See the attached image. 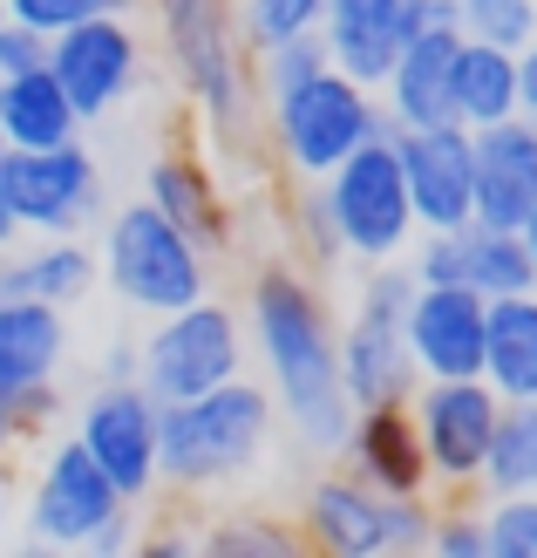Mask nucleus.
Instances as JSON below:
<instances>
[{
    "label": "nucleus",
    "instance_id": "f257e3e1",
    "mask_svg": "<svg viewBox=\"0 0 537 558\" xmlns=\"http://www.w3.org/2000/svg\"><path fill=\"white\" fill-rule=\"evenodd\" d=\"M239 320H245V341L259 348L272 409L293 423L306 450L333 457L354 402L341 388V361H333V306L314 287V272L293 259H259Z\"/></svg>",
    "mask_w": 537,
    "mask_h": 558
},
{
    "label": "nucleus",
    "instance_id": "f03ea898",
    "mask_svg": "<svg viewBox=\"0 0 537 558\" xmlns=\"http://www.w3.org/2000/svg\"><path fill=\"white\" fill-rule=\"evenodd\" d=\"M279 409L266 381L232 375L184 402H157V484L171 490H224L266 457Z\"/></svg>",
    "mask_w": 537,
    "mask_h": 558
},
{
    "label": "nucleus",
    "instance_id": "7ed1b4c3",
    "mask_svg": "<svg viewBox=\"0 0 537 558\" xmlns=\"http://www.w3.org/2000/svg\"><path fill=\"white\" fill-rule=\"evenodd\" d=\"M157 14V48L178 89L205 109V123L239 144L252 109H259V75H252V48L239 35V0H144Z\"/></svg>",
    "mask_w": 537,
    "mask_h": 558
},
{
    "label": "nucleus",
    "instance_id": "20e7f679",
    "mask_svg": "<svg viewBox=\"0 0 537 558\" xmlns=\"http://www.w3.org/2000/svg\"><path fill=\"white\" fill-rule=\"evenodd\" d=\"M266 136H272V157L286 178H327L347 150H361L367 136H381V96L367 82L341 75V69H314L286 82V89H266Z\"/></svg>",
    "mask_w": 537,
    "mask_h": 558
},
{
    "label": "nucleus",
    "instance_id": "39448f33",
    "mask_svg": "<svg viewBox=\"0 0 537 558\" xmlns=\"http://www.w3.org/2000/svg\"><path fill=\"white\" fill-rule=\"evenodd\" d=\"M96 266H102V287H117V300L136 306V314H150V320L197 300V293H211V253L144 198L109 211Z\"/></svg>",
    "mask_w": 537,
    "mask_h": 558
},
{
    "label": "nucleus",
    "instance_id": "423d86ee",
    "mask_svg": "<svg viewBox=\"0 0 537 558\" xmlns=\"http://www.w3.org/2000/svg\"><path fill=\"white\" fill-rule=\"evenodd\" d=\"M245 354L252 341H245L239 306H224L218 293H197L150 320V333L136 341V381L150 388V402H184L245 375Z\"/></svg>",
    "mask_w": 537,
    "mask_h": 558
},
{
    "label": "nucleus",
    "instance_id": "0eeeda50",
    "mask_svg": "<svg viewBox=\"0 0 537 558\" xmlns=\"http://www.w3.org/2000/svg\"><path fill=\"white\" fill-rule=\"evenodd\" d=\"M327 191V211H333V232H341V253L361 266H388L415 245V205H408V178H402V157H394V130L367 136L361 150H347L333 171L320 178Z\"/></svg>",
    "mask_w": 537,
    "mask_h": 558
},
{
    "label": "nucleus",
    "instance_id": "6e6552de",
    "mask_svg": "<svg viewBox=\"0 0 537 558\" xmlns=\"http://www.w3.org/2000/svg\"><path fill=\"white\" fill-rule=\"evenodd\" d=\"M415 272L408 266H367L361 293L347 306V320H333V361H341V388L347 402H408L415 388V361L402 341V314H408Z\"/></svg>",
    "mask_w": 537,
    "mask_h": 558
},
{
    "label": "nucleus",
    "instance_id": "1a4fd4ad",
    "mask_svg": "<svg viewBox=\"0 0 537 558\" xmlns=\"http://www.w3.org/2000/svg\"><path fill=\"white\" fill-rule=\"evenodd\" d=\"M48 75L62 82V96L75 102V117L96 123V117L123 109L136 89H144L150 48H144V35H136L130 14L102 8V14L75 21V27H62V35L48 41Z\"/></svg>",
    "mask_w": 537,
    "mask_h": 558
},
{
    "label": "nucleus",
    "instance_id": "9d476101",
    "mask_svg": "<svg viewBox=\"0 0 537 558\" xmlns=\"http://www.w3.org/2000/svg\"><path fill=\"white\" fill-rule=\"evenodd\" d=\"M123 505H130V497L109 484V470L82 450L75 436L48 442L41 463H35V477H27V497H21L27 538H35V545H54V551H89V538H96Z\"/></svg>",
    "mask_w": 537,
    "mask_h": 558
},
{
    "label": "nucleus",
    "instance_id": "9b49d317",
    "mask_svg": "<svg viewBox=\"0 0 537 558\" xmlns=\"http://www.w3.org/2000/svg\"><path fill=\"white\" fill-rule=\"evenodd\" d=\"M0 184H8V205L21 218V239L89 232L102 218V163L96 150H82V136L48 150H8Z\"/></svg>",
    "mask_w": 537,
    "mask_h": 558
},
{
    "label": "nucleus",
    "instance_id": "f8f14e48",
    "mask_svg": "<svg viewBox=\"0 0 537 558\" xmlns=\"http://www.w3.org/2000/svg\"><path fill=\"white\" fill-rule=\"evenodd\" d=\"M497 409H503V396L484 375H449V381H415L408 388V415H415L422 457H429V484L476 490V470H484Z\"/></svg>",
    "mask_w": 537,
    "mask_h": 558
},
{
    "label": "nucleus",
    "instance_id": "ddd939ff",
    "mask_svg": "<svg viewBox=\"0 0 537 558\" xmlns=\"http://www.w3.org/2000/svg\"><path fill=\"white\" fill-rule=\"evenodd\" d=\"M75 442L89 450L130 505L157 490V402L136 375H102L75 409Z\"/></svg>",
    "mask_w": 537,
    "mask_h": 558
},
{
    "label": "nucleus",
    "instance_id": "4468645a",
    "mask_svg": "<svg viewBox=\"0 0 537 558\" xmlns=\"http://www.w3.org/2000/svg\"><path fill=\"white\" fill-rule=\"evenodd\" d=\"M408 272L436 279V287H469L484 300L537 287V266L524 253V239L511 226H484V218H463V226H442V232H415Z\"/></svg>",
    "mask_w": 537,
    "mask_h": 558
},
{
    "label": "nucleus",
    "instance_id": "2eb2a0df",
    "mask_svg": "<svg viewBox=\"0 0 537 558\" xmlns=\"http://www.w3.org/2000/svg\"><path fill=\"white\" fill-rule=\"evenodd\" d=\"M415 27H456V8L449 0H327L320 41L333 69L375 89Z\"/></svg>",
    "mask_w": 537,
    "mask_h": 558
},
{
    "label": "nucleus",
    "instance_id": "dca6fc26",
    "mask_svg": "<svg viewBox=\"0 0 537 558\" xmlns=\"http://www.w3.org/2000/svg\"><path fill=\"white\" fill-rule=\"evenodd\" d=\"M484 293L469 287H436L415 279L408 314H402V341L415 361V381H449V375H484Z\"/></svg>",
    "mask_w": 537,
    "mask_h": 558
},
{
    "label": "nucleus",
    "instance_id": "f3484780",
    "mask_svg": "<svg viewBox=\"0 0 537 558\" xmlns=\"http://www.w3.org/2000/svg\"><path fill=\"white\" fill-rule=\"evenodd\" d=\"M347 477H361L367 490L381 497H415V490H436L429 484V457H422V436H415V415L408 402H361L347 415L341 442H333Z\"/></svg>",
    "mask_w": 537,
    "mask_h": 558
},
{
    "label": "nucleus",
    "instance_id": "a211bd4d",
    "mask_svg": "<svg viewBox=\"0 0 537 558\" xmlns=\"http://www.w3.org/2000/svg\"><path fill=\"white\" fill-rule=\"evenodd\" d=\"M394 157H402V178H408V205H415V226L422 232H442V226H463L469 218V130L463 123H422V130H394Z\"/></svg>",
    "mask_w": 537,
    "mask_h": 558
},
{
    "label": "nucleus",
    "instance_id": "6ab92c4d",
    "mask_svg": "<svg viewBox=\"0 0 537 558\" xmlns=\"http://www.w3.org/2000/svg\"><path fill=\"white\" fill-rule=\"evenodd\" d=\"M469 163H476V191H469V218L484 226H524V211L537 205V117H503L469 130Z\"/></svg>",
    "mask_w": 537,
    "mask_h": 558
},
{
    "label": "nucleus",
    "instance_id": "aec40b11",
    "mask_svg": "<svg viewBox=\"0 0 537 558\" xmlns=\"http://www.w3.org/2000/svg\"><path fill=\"white\" fill-rule=\"evenodd\" d=\"M69 361V306L0 293V409L62 381Z\"/></svg>",
    "mask_w": 537,
    "mask_h": 558
},
{
    "label": "nucleus",
    "instance_id": "412c9836",
    "mask_svg": "<svg viewBox=\"0 0 537 558\" xmlns=\"http://www.w3.org/2000/svg\"><path fill=\"white\" fill-rule=\"evenodd\" d=\"M300 538L333 558H388V497L347 470H327L300 497Z\"/></svg>",
    "mask_w": 537,
    "mask_h": 558
},
{
    "label": "nucleus",
    "instance_id": "4be33fe9",
    "mask_svg": "<svg viewBox=\"0 0 537 558\" xmlns=\"http://www.w3.org/2000/svg\"><path fill=\"white\" fill-rule=\"evenodd\" d=\"M456 27H415L394 48L388 75L375 82L388 130H422V123H456L449 117V62H456Z\"/></svg>",
    "mask_w": 537,
    "mask_h": 558
},
{
    "label": "nucleus",
    "instance_id": "5701e85b",
    "mask_svg": "<svg viewBox=\"0 0 537 558\" xmlns=\"http://www.w3.org/2000/svg\"><path fill=\"white\" fill-rule=\"evenodd\" d=\"M144 205H157L178 232H191L205 253L218 259L232 245V205L218 191V171L205 163V150H163L144 171Z\"/></svg>",
    "mask_w": 537,
    "mask_h": 558
},
{
    "label": "nucleus",
    "instance_id": "b1692460",
    "mask_svg": "<svg viewBox=\"0 0 537 558\" xmlns=\"http://www.w3.org/2000/svg\"><path fill=\"white\" fill-rule=\"evenodd\" d=\"M96 245L82 232H54V239H14L0 253V293L21 300H48V306H75L96 293Z\"/></svg>",
    "mask_w": 537,
    "mask_h": 558
},
{
    "label": "nucleus",
    "instance_id": "393cba45",
    "mask_svg": "<svg viewBox=\"0 0 537 558\" xmlns=\"http://www.w3.org/2000/svg\"><path fill=\"white\" fill-rule=\"evenodd\" d=\"M484 381L503 402H537V287L484 306Z\"/></svg>",
    "mask_w": 537,
    "mask_h": 558
},
{
    "label": "nucleus",
    "instance_id": "a878e982",
    "mask_svg": "<svg viewBox=\"0 0 537 558\" xmlns=\"http://www.w3.org/2000/svg\"><path fill=\"white\" fill-rule=\"evenodd\" d=\"M449 117L463 130L517 117V48L456 41V62H449Z\"/></svg>",
    "mask_w": 537,
    "mask_h": 558
},
{
    "label": "nucleus",
    "instance_id": "bb28decb",
    "mask_svg": "<svg viewBox=\"0 0 537 558\" xmlns=\"http://www.w3.org/2000/svg\"><path fill=\"white\" fill-rule=\"evenodd\" d=\"M0 136H8V150H48V144L82 136V117L62 96V82L48 75V62L21 69V75H0Z\"/></svg>",
    "mask_w": 537,
    "mask_h": 558
},
{
    "label": "nucleus",
    "instance_id": "cd10ccee",
    "mask_svg": "<svg viewBox=\"0 0 537 558\" xmlns=\"http://www.w3.org/2000/svg\"><path fill=\"white\" fill-rule=\"evenodd\" d=\"M476 490L484 497L537 490V402H503L497 409V429H490L484 470H476Z\"/></svg>",
    "mask_w": 537,
    "mask_h": 558
},
{
    "label": "nucleus",
    "instance_id": "c85d7f7f",
    "mask_svg": "<svg viewBox=\"0 0 537 558\" xmlns=\"http://www.w3.org/2000/svg\"><path fill=\"white\" fill-rule=\"evenodd\" d=\"M286 239H293V253L306 272H327V266H341V232H333V211H327V191L320 178H293V205H286Z\"/></svg>",
    "mask_w": 537,
    "mask_h": 558
},
{
    "label": "nucleus",
    "instance_id": "c756f323",
    "mask_svg": "<svg viewBox=\"0 0 537 558\" xmlns=\"http://www.w3.org/2000/svg\"><path fill=\"white\" fill-rule=\"evenodd\" d=\"M300 545H306L300 524L266 518V511H239V518H224L205 532V551H218V558H293Z\"/></svg>",
    "mask_w": 537,
    "mask_h": 558
},
{
    "label": "nucleus",
    "instance_id": "7c9ffc66",
    "mask_svg": "<svg viewBox=\"0 0 537 558\" xmlns=\"http://www.w3.org/2000/svg\"><path fill=\"white\" fill-rule=\"evenodd\" d=\"M449 8H456V35L463 41L524 48L537 35V0H449Z\"/></svg>",
    "mask_w": 537,
    "mask_h": 558
},
{
    "label": "nucleus",
    "instance_id": "2f4dec72",
    "mask_svg": "<svg viewBox=\"0 0 537 558\" xmlns=\"http://www.w3.org/2000/svg\"><path fill=\"white\" fill-rule=\"evenodd\" d=\"M320 14H327V0H239V35L259 54V48H279L293 35H314Z\"/></svg>",
    "mask_w": 537,
    "mask_h": 558
},
{
    "label": "nucleus",
    "instance_id": "473e14b6",
    "mask_svg": "<svg viewBox=\"0 0 537 558\" xmlns=\"http://www.w3.org/2000/svg\"><path fill=\"white\" fill-rule=\"evenodd\" d=\"M484 538H490V558H537V490L490 497L484 505Z\"/></svg>",
    "mask_w": 537,
    "mask_h": 558
},
{
    "label": "nucleus",
    "instance_id": "72a5a7b5",
    "mask_svg": "<svg viewBox=\"0 0 537 558\" xmlns=\"http://www.w3.org/2000/svg\"><path fill=\"white\" fill-rule=\"evenodd\" d=\"M429 551H436V558H490L484 505H449V511H436V524H429Z\"/></svg>",
    "mask_w": 537,
    "mask_h": 558
},
{
    "label": "nucleus",
    "instance_id": "f704fd0d",
    "mask_svg": "<svg viewBox=\"0 0 537 558\" xmlns=\"http://www.w3.org/2000/svg\"><path fill=\"white\" fill-rule=\"evenodd\" d=\"M109 0H0V14L8 21H21V27H35V35H62V27H75V21H89V14H102Z\"/></svg>",
    "mask_w": 537,
    "mask_h": 558
},
{
    "label": "nucleus",
    "instance_id": "c9c22d12",
    "mask_svg": "<svg viewBox=\"0 0 537 558\" xmlns=\"http://www.w3.org/2000/svg\"><path fill=\"white\" fill-rule=\"evenodd\" d=\"M429 524H436L429 490H415V497H388V558L429 551Z\"/></svg>",
    "mask_w": 537,
    "mask_h": 558
},
{
    "label": "nucleus",
    "instance_id": "e433bc0d",
    "mask_svg": "<svg viewBox=\"0 0 537 558\" xmlns=\"http://www.w3.org/2000/svg\"><path fill=\"white\" fill-rule=\"evenodd\" d=\"M48 62V35L21 21H0V75H21V69H41Z\"/></svg>",
    "mask_w": 537,
    "mask_h": 558
},
{
    "label": "nucleus",
    "instance_id": "4c0bfd02",
    "mask_svg": "<svg viewBox=\"0 0 537 558\" xmlns=\"http://www.w3.org/2000/svg\"><path fill=\"white\" fill-rule=\"evenodd\" d=\"M130 538H136V505H123L117 518H109V524H102V532L89 538V551H96V558H109V551H123Z\"/></svg>",
    "mask_w": 537,
    "mask_h": 558
},
{
    "label": "nucleus",
    "instance_id": "58836bf2",
    "mask_svg": "<svg viewBox=\"0 0 537 558\" xmlns=\"http://www.w3.org/2000/svg\"><path fill=\"white\" fill-rule=\"evenodd\" d=\"M517 109H524V117H537V35L517 48Z\"/></svg>",
    "mask_w": 537,
    "mask_h": 558
},
{
    "label": "nucleus",
    "instance_id": "ea45409f",
    "mask_svg": "<svg viewBox=\"0 0 537 558\" xmlns=\"http://www.w3.org/2000/svg\"><path fill=\"white\" fill-rule=\"evenodd\" d=\"M14 511H21V497H14V484H8V463H0V538L14 532Z\"/></svg>",
    "mask_w": 537,
    "mask_h": 558
},
{
    "label": "nucleus",
    "instance_id": "a19ab883",
    "mask_svg": "<svg viewBox=\"0 0 537 558\" xmlns=\"http://www.w3.org/2000/svg\"><path fill=\"white\" fill-rule=\"evenodd\" d=\"M21 239V218H14V205H8V184H0V253Z\"/></svg>",
    "mask_w": 537,
    "mask_h": 558
},
{
    "label": "nucleus",
    "instance_id": "79ce46f5",
    "mask_svg": "<svg viewBox=\"0 0 537 558\" xmlns=\"http://www.w3.org/2000/svg\"><path fill=\"white\" fill-rule=\"evenodd\" d=\"M14 450H21V429H14V415H8V409H0V463H8Z\"/></svg>",
    "mask_w": 537,
    "mask_h": 558
},
{
    "label": "nucleus",
    "instance_id": "37998d69",
    "mask_svg": "<svg viewBox=\"0 0 537 558\" xmlns=\"http://www.w3.org/2000/svg\"><path fill=\"white\" fill-rule=\"evenodd\" d=\"M517 239H524V253H530V266H537V205L524 211V226H517Z\"/></svg>",
    "mask_w": 537,
    "mask_h": 558
},
{
    "label": "nucleus",
    "instance_id": "c03bdc74",
    "mask_svg": "<svg viewBox=\"0 0 537 558\" xmlns=\"http://www.w3.org/2000/svg\"><path fill=\"white\" fill-rule=\"evenodd\" d=\"M109 8H117V14H136V8H144V0H109Z\"/></svg>",
    "mask_w": 537,
    "mask_h": 558
},
{
    "label": "nucleus",
    "instance_id": "a18cd8bd",
    "mask_svg": "<svg viewBox=\"0 0 537 558\" xmlns=\"http://www.w3.org/2000/svg\"><path fill=\"white\" fill-rule=\"evenodd\" d=\"M0 163H8V136H0Z\"/></svg>",
    "mask_w": 537,
    "mask_h": 558
},
{
    "label": "nucleus",
    "instance_id": "49530a36",
    "mask_svg": "<svg viewBox=\"0 0 537 558\" xmlns=\"http://www.w3.org/2000/svg\"><path fill=\"white\" fill-rule=\"evenodd\" d=\"M0 21H8V14H0Z\"/></svg>",
    "mask_w": 537,
    "mask_h": 558
}]
</instances>
